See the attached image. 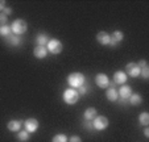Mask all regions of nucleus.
Instances as JSON below:
<instances>
[{
    "mask_svg": "<svg viewBox=\"0 0 149 142\" xmlns=\"http://www.w3.org/2000/svg\"><path fill=\"white\" fill-rule=\"evenodd\" d=\"M84 82H86V78H84V75L82 73H71L70 75L68 76L69 86H70L71 88H74V89L82 87L84 84Z\"/></svg>",
    "mask_w": 149,
    "mask_h": 142,
    "instance_id": "obj_1",
    "label": "nucleus"
},
{
    "mask_svg": "<svg viewBox=\"0 0 149 142\" xmlns=\"http://www.w3.org/2000/svg\"><path fill=\"white\" fill-rule=\"evenodd\" d=\"M62 99H63V101H65L68 105H74V104H77L79 100V94L77 89L68 88V89H65V92L62 95Z\"/></svg>",
    "mask_w": 149,
    "mask_h": 142,
    "instance_id": "obj_2",
    "label": "nucleus"
},
{
    "mask_svg": "<svg viewBox=\"0 0 149 142\" xmlns=\"http://www.w3.org/2000/svg\"><path fill=\"white\" fill-rule=\"evenodd\" d=\"M12 33L16 34V36H20V34H24L26 30H28V24H26L25 20L23 19H16L11 25Z\"/></svg>",
    "mask_w": 149,
    "mask_h": 142,
    "instance_id": "obj_3",
    "label": "nucleus"
},
{
    "mask_svg": "<svg viewBox=\"0 0 149 142\" xmlns=\"http://www.w3.org/2000/svg\"><path fill=\"white\" fill-rule=\"evenodd\" d=\"M46 49H48V53L50 54H59L62 51V49H63V45H62V42L59 39L52 38L49 39L48 45H46Z\"/></svg>",
    "mask_w": 149,
    "mask_h": 142,
    "instance_id": "obj_4",
    "label": "nucleus"
},
{
    "mask_svg": "<svg viewBox=\"0 0 149 142\" xmlns=\"http://www.w3.org/2000/svg\"><path fill=\"white\" fill-rule=\"evenodd\" d=\"M108 125H110V121L104 116H96L95 120H93V128L95 130H104L108 128Z\"/></svg>",
    "mask_w": 149,
    "mask_h": 142,
    "instance_id": "obj_5",
    "label": "nucleus"
},
{
    "mask_svg": "<svg viewBox=\"0 0 149 142\" xmlns=\"http://www.w3.org/2000/svg\"><path fill=\"white\" fill-rule=\"evenodd\" d=\"M125 70H127L125 74H128L127 76H131V78H137V76L140 75V71H141L139 64L135 63V62H130V63L125 66Z\"/></svg>",
    "mask_w": 149,
    "mask_h": 142,
    "instance_id": "obj_6",
    "label": "nucleus"
},
{
    "mask_svg": "<svg viewBox=\"0 0 149 142\" xmlns=\"http://www.w3.org/2000/svg\"><path fill=\"white\" fill-rule=\"evenodd\" d=\"M95 83L99 88H107L110 86V79H108V76L106 74L100 73L95 76Z\"/></svg>",
    "mask_w": 149,
    "mask_h": 142,
    "instance_id": "obj_7",
    "label": "nucleus"
},
{
    "mask_svg": "<svg viewBox=\"0 0 149 142\" xmlns=\"http://www.w3.org/2000/svg\"><path fill=\"white\" fill-rule=\"evenodd\" d=\"M38 126H40V124L36 118H28V120H25V123H24V128H25V130L28 132L29 134L37 132Z\"/></svg>",
    "mask_w": 149,
    "mask_h": 142,
    "instance_id": "obj_8",
    "label": "nucleus"
},
{
    "mask_svg": "<svg viewBox=\"0 0 149 142\" xmlns=\"http://www.w3.org/2000/svg\"><path fill=\"white\" fill-rule=\"evenodd\" d=\"M123 38H124V34H123V32H120V30H115L112 33V36H111V41H110V46L111 47H115L116 45L119 44V42H121L123 41Z\"/></svg>",
    "mask_w": 149,
    "mask_h": 142,
    "instance_id": "obj_9",
    "label": "nucleus"
},
{
    "mask_svg": "<svg viewBox=\"0 0 149 142\" xmlns=\"http://www.w3.org/2000/svg\"><path fill=\"white\" fill-rule=\"evenodd\" d=\"M33 55L38 59H44L48 55V49H46V46H38V45H37L33 50Z\"/></svg>",
    "mask_w": 149,
    "mask_h": 142,
    "instance_id": "obj_10",
    "label": "nucleus"
},
{
    "mask_svg": "<svg viewBox=\"0 0 149 142\" xmlns=\"http://www.w3.org/2000/svg\"><path fill=\"white\" fill-rule=\"evenodd\" d=\"M96 41H98L100 45H110L111 36L107 33V32H99V33L96 34Z\"/></svg>",
    "mask_w": 149,
    "mask_h": 142,
    "instance_id": "obj_11",
    "label": "nucleus"
},
{
    "mask_svg": "<svg viewBox=\"0 0 149 142\" xmlns=\"http://www.w3.org/2000/svg\"><path fill=\"white\" fill-rule=\"evenodd\" d=\"M96 116H98V111H96V108H93V107L87 108L86 111H84V113H83V117H84V120L86 121L95 120Z\"/></svg>",
    "mask_w": 149,
    "mask_h": 142,
    "instance_id": "obj_12",
    "label": "nucleus"
},
{
    "mask_svg": "<svg viewBox=\"0 0 149 142\" xmlns=\"http://www.w3.org/2000/svg\"><path fill=\"white\" fill-rule=\"evenodd\" d=\"M119 98L120 99H124V100H127V99H130V96L132 95V88H131L130 86H121V88L119 89Z\"/></svg>",
    "mask_w": 149,
    "mask_h": 142,
    "instance_id": "obj_13",
    "label": "nucleus"
},
{
    "mask_svg": "<svg viewBox=\"0 0 149 142\" xmlns=\"http://www.w3.org/2000/svg\"><path fill=\"white\" fill-rule=\"evenodd\" d=\"M127 79H128V76H127V74L124 71H116L113 74V82L116 84H124L127 82Z\"/></svg>",
    "mask_w": 149,
    "mask_h": 142,
    "instance_id": "obj_14",
    "label": "nucleus"
},
{
    "mask_svg": "<svg viewBox=\"0 0 149 142\" xmlns=\"http://www.w3.org/2000/svg\"><path fill=\"white\" fill-rule=\"evenodd\" d=\"M21 126H23V124H21V121H19V120H11V121H8V124H7V128H8L9 132H20Z\"/></svg>",
    "mask_w": 149,
    "mask_h": 142,
    "instance_id": "obj_15",
    "label": "nucleus"
},
{
    "mask_svg": "<svg viewBox=\"0 0 149 142\" xmlns=\"http://www.w3.org/2000/svg\"><path fill=\"white\" fill-rule=\"evenodd\" d=\"M106 96H107V99L110 101H118L119 99V94H118V89L115 88V87H110V88L107 89V92H106Z\"/></svg>",
    "mask_w": 149,
    "mask_h": 142,
    "instance_id": "obj_16",
    "label": "nucleus"
},
{
    "mask_svg": "<svg viewBox=\"0 0 149 142\" xmlns=\"http://www.w3.org/2000/svg\"><path fill=\"white\" fill-rule=\"evenodd\" d=\"M36 42H37V45H38V46H46V45H48V42H49L48 34L38 33V34H37V37H36Z\"/></svg>",
    "mask_w": 149,
    "mask_h": 142,
    "instance_id": "obj_17",
    "label": "nucleus"
},
{
    "mask_svg": "<svg viewBox=\"0 0 149 142\" xmlns=\"http://www.w3.org/2000/svg\"><path fill=\"white\" fill-rule=\"evenodd\" d=\"M128 101H130L132 105H140V104L143 103V98H141V95H139V94H132L130 96V99H128Z\"/></svg>",
    "mask_w": 149,
    "mask_h": 142,
    "instance_id": "obj_18",
    "label": "nucleus"
},
{
    "mask_svg": "<svg viewBox=\"0 0 149 142\" xmlns=\"http://www.w3.org/2000/svg\"><path fill=\"white\" fill-rule=\"evenodd\" d=\"M139 123H140L143 126L149 125V113L148 112H143V113H140V116H139Z\"/></svg>",
    "mask_w": 149,
    "mask_h": 142,
    "instance_id": "obj_19",
    "label": "nucleus"
},
{
    "mask_svg": "<svg viewBox=\"0 0 149 142\" xmlns=\"http://www.w3.org/2000/svg\"><path fill=\"white\" fill-rule=\"evenodd\" d=\"M7 41H8L12 46H19V45L21 44V38H20L19 36H16V34H11L9 37H7Z\"/></svg>",
    "mask_w": 149,
    "mask_h": 142,
    "instance_id": "obj_20",
    "label": "nucleus"
},
{
    "mask_svg": "<svg viewBox=\"0 0 149 142\" xmlns=\"http://www.w3.org/2000/svg\"><path fill=\"white\" fill-rule=\"evenodd\" d=\"M12 34V29L8 25H0V36L1 37H9Z\"/></svg>",
    "mask_w": 149,
    "mask_h": 142,
    "instance_id": "obj_21",
    "label": "nucleus"
},
{
    "mask_svg": "<svg viewBox=\"0 0 149 142\" xmlns=\"http://www.w3.org/2000/svg\"><path fill=\"white\" fill-rule=\"evenodd\" d=\"M17 139H19V141H21V142L29 141V133L25 130V129H24V130L17 132Z\"/></svg>",
    "mask_w": 149,
    "mask_h": 142,
    "instance_id": "obj_22",
    "label": "nucleus"
},
{
    "mask_svg": "<svg viewBox=\"0 0 149 142\" xmlns=\"http://www.w3.org/2000/svg\"><path fill=\"white\" fill-rule=\"evenodd\" d=\"M52 142H69V138L66 137V134L63 133H58L52 138Z\"/></svg>",
    "mask_w": 149,
    "mask_h": 142,
    "instance_id": "obj_23",
    "label": "nucleus"
},
{
    "mask_svg": "<svg viewBox=\"0 0 149 142\" xmlns=\"http://www.w3.org/2000/svg\"><path fill=\"white\" fill-rule=\"evenodd\" d=\"M140 75L143 76L144 79H148L149 78V67L148 66H145V67H141V71H140Z\"/></svg>",
    "mask_w": 149,
    "mask_h": 142,
    "instance_id": "obj_24",
    "label": "nucleus"
},
{
    "mask_svg": "<svg viewBox=\"0 0 149 142\" xmlns=\"http://www.w3.org/2000/svg\"><path fill=\"white\" fill-rule=\"evenodd\" d=\"M7 21H8V16L0 13V25H7Z\"/></svg>",
    "mask_w": 149,
    "mask_h": 142,
    "instance_id": "obj_25",
    "label": "nucleus"
},
{
    "mask_svg": "<svg viewBox=\"0 0 149 142\" xmlns=\"http://www.w3.org/2000/svg\"><path fill=\"white\" fill-rule=\"evenodd\" d=\"M77 91H78V94H79V96H81V95H86V92H87V87L84 86H82V87H79L78 89H77Z\"/></svg>",
    "mask_w": 149,
    "mask_h": 142,
    "instance_id": "obj_26",
    "label": "nucleus"
},
{
    "mask_svg": "<svg viewBox=\"0 0 149 142\" xmlns=\"http://www.w3.org/2000/svg\"><path fill=\"white\" fill-rule=\"evenodd\" d=\"M69 142H82V139H81V137H78V136H73L69 138Z\"/></svg>",
    "mask_w": 149,
    "mask_h": 142,
    "instance_id": "obj_27",
    "label": "nucleus"
},
{
    "mask_svg": "<svg viewBox=\"0 0 149 142\" xmlns=\"http://www.w3.org/2000/svg\"><path fill=\"white\" fill-rule=\"evenodd\" d=\"M83 126H84V128H87L88 129V130H93V121H86V123H84L83 124Z\"/></svg>",
    "mask_w": 149,
    "mask_h": 142,
    "instance_id": "obj_28",
    "label": "nucleus"
},
{
    "mask_svg": "<svg viewBox=\"0 0 149 142\" xmlns=\"http://www.w3.org/2000/svg\"><path fill=\"white\" fill-rule=\"evenodd\" d=\"M1 13H4L6 16H9V15L12 13V8H9V7H6V8H4V11L1 12Z\"/></svg>",
    "mask_w": 149,
    "mask_h": 142,
    "instance_id": "obj_29",
    "label": "nucleus"
},
{
    "mask_svg": "<svg viewBox=\"0 0 149 142\" xmlns=\"http://www.w3.org/2000/svg\"><path fill=\"white\" fill-rule=\"evenodd\" d=\"M137 64H139V67H140V69H141V67H145V66H148V63H146V61H145V59H143V61H140Z\"/></svg>",
    "mask_w": 149,
    "mask_h": 142,
    "instance_id": "obj_30",
    "label": "nucleus"
},
{
    "mask_svg": "<svg viewBox=\"0 0 149 142\" xmlns=\"http://www.w3.org/2000/svg\"><path fill=\"white\" fill-rule=\"evenodd\" d=\"M6 8V1L4 0H0V12H3Z\"/></svg>",
    "mask_w": 149,
    "mask_h": 142,
    "instance_id": "obj_31",
    "label": "nucleus"
},
{
    "mask_svg": "<svg viewBox=\"0 0 149 142\" xmlns=\"http://www.w3.org/2000/svg\"><path fill=\"white\" fill-rule=\"evenodd\" d=\"M144 136H145L146 138H148V137H149V129H148V128H145V129H144Z\"/></svg>",
    "mask_w": 149,
    "mask_h": 142,
    "instance_id": "obj_32",
    "label": "nucleus"
}]
</instances>
